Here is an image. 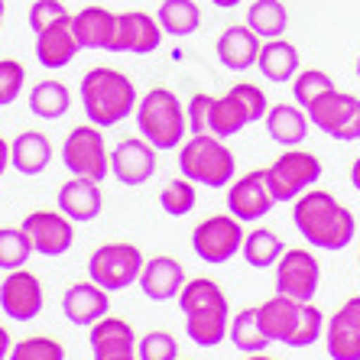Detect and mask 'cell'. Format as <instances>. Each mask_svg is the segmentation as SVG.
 I'll use <instances>...</instances> for the list:
<instances>
[{
	"mask_svg": "<svg viewBox=\"0 0 360 360\" xmlns=\"http://www.w3.org/2000/svg\"><path fill=\"white\" fill-rule=\"evenodd\" d=\"M211 108H214V98L211 94H195L185 108V120H188V136H201L211 134Z\"/></svg>",
	"mask_w": 360,
	"mask_h": 360,
	"instance_id": "60d3db41",
	"label": "cell"
},
{
	"mask_svg": "<svg viewBox=\"0 0 360 360\" xmlns=\"http://www.w3.org/2000/svg\"><path fill=\"white\" fill-rule=\"evenodd\" d=\"M136 357L140 360H176L179 357V341L169 331H146L136 341Z\"/></svg>",
	"mask_w": 360,
	"mask_h": 360,
	"instance_id": "f35d334b",
	"label": "cell"
},
{
	"mask_svg": "<svg viewBox=\"0 0 360 360\" xmlns=\"http://www.w3.org/2000/svg\"><path fill=\"white\" fill-rule=\"evenodd\" d=\"M338 315H341V319L347 321L351 328H357V331H360V295H351V299L338 309Z\"/></svg>",
	"mask_w": 360,
	"mask_h": 360,
	"instance_id": "7bdbcfd3",
	"label": "cell"
},
{
	"mask_svg": "<svg viewBox=\"0 0 360 360\" xmlns=\"http://www.w3.org/2000/svg\"><path fill=\"white\" fill-rule=\"evenodd\" d=\"M257 56H260V36L253 33L250 26H227L218 39V59L224 68L231 72H247V68L257 65Z\"/></svg>",
	"mask_w": 360,
	"mask_h": 360,
	"instance_id": "d4e9b609",
	"label": "cell"
},
{
	"mask_svg": "<svg viewBox=\"0 0 360 360\" xmlns=\"http://www.w3.org/2000/svg\"><path fill=\"white\" fill-rule=\"evenodd\" d=\"M101 208H104L101 182L72 176L59 188V211L68 221H75V224H88V221H94L101 214Z\"/></svg>",
	"mask_w": 360,
	"mask_h": 360,
	"instance_id": "7402d4cb",
	"label": "cell"
},
{
	"mask_svg": "<svg viewBox=\"0 0 360 360\" xmlns=\"http://www.w3.org/2000/svg\"><path fill=\"white\" fill-rule=\"evenodd\" d=\"M325 347L331 360H360V331L335 311L325 325Z\"/></svg>",
	"mask_w": 360,
	"mask_h": 360,
	"instance_id": "836d02e7",
	"label": "cell"
},
{
	"mask_svg": "<svg viewBox=\"0 0 360 360\" xmlns=\"http://www.w3.org/2000/svg\"><path fill=\"white\" fill-rule=\"evenodd\" d=\"M0 23H4V0H0Z\"/></svg>",
	"mask_w": 360,
	"mask_h": 360,
	"instance_id": "681fc988",
	"label": "cell"
},
{
	"mask_svg": "<svg viewBox=\"0 0 360 360\" xmlns=\"http://www.w3.org/2000/svg\"><path fill=\"white\" fill-rule=\"evenodd\" d=\"M72 108V91L62 82H39L30 91V110L42 120H59Z\"/></svg>",
	"mask_w": 360,
	"mask_h": 360,
	"instance_id": "1f68e13d",
	"label": "cell"
},
{
	"mask_svg": "<svg viewBox=\"0 0 360 360\" xmlns=\"http://www.w3.org/2000/svg\"><path fill=\"white\" fill-rule=\"evenodd\" d=\"M321 285V263L311 250H283L276 260V292L295 302H311Z\"/></svg>",
	"mask_w": 360,
	"mask_h": 360,
	"instance_id": "4fadbf2b",
	"label": "cell"
},
{
	"mask_svg": "<svg viewBox=\"0 0 360 360\" xmlns=\"http://www.w3.org/2000/svg\"><path fill=\"white\" fill-rule=\"evenodd\" d=\"M309 124L321 134H328L331 140L351 143L360 140V98L347 91H338L331 88L328 94H321L319 101H311L309 108Z\"/></svg>",
	"mask_w": 360,
	"mask_h": 360,
	"instance_id": "8fae6325",
	"label": "cell"
},
{
	"mask_svg": "<svg viewBox=\"0 0 360 360\" xmlns=\"http://www.w3.org/2000/svg\"><path fill=\"white\" fill-rule=\"evenodd\" d=\"M65 17H72V13L65 10L62 0H36L33 7H30V30L39 33V30L59 23V20H65Z\"/></svg>",
	"mask_w": 360,
	"mask_h": 360,
	"instance_id": "b9f144b4",
	"label": "cell"
},
{
	"mask_svg": "<svg viewBox=\"0 0 360 360\" xmlns=\"http://www.w3.org/2000/svg\"><path fill=\"white\" fill-rule=\"evenodd\" d=\"M143 263L146 260H143L136 243L127 240L101 243L91 253V260H88V279L94 285H101L104 292H120V289H130L140 279Z\"/></svg>",
	"mask_w": 360,
	"mask_h": 360,
	"instance_id": "ba28073f",
	"label": "cell"
},
{
	"mask_svg": "<svg viewBox=\"0 0 360 360\" xmlns=\"http://www.w3.org/2000/svg\"><path fill=\"white\" fill-rule=\"evenodd\" d=\"M62 311L72 325H84L91 328L94 321H101L110 311V292H104L101 285L88 283H75L68 285L65 295H62Z\"/></svg>",
	"mask_w": 360,
	"mask_h": 360,
	"instance_id": "44dd1931",
	"label": "cell"
},
{
	"mask_svg": "<svg viewBox=\"0 0 360 360\" xmlns=\"http://www.w3.org/2000/svg\"><path fill=\"white\" fill-rule=\"evenodd\" d=\"M257 65H260V75L273 84H285L292 82L295 72L302 68V56L289 39H266L260 46V56H257Z\"/></svg>",
	"mask_w": 360,
	"mask_h": 360,
	"instance_id": "484cf974",
	"label": "cell"
},
{
	"mask_svg": "<svg viewBox=\"0 0 360 360\" xmlns=\"http://www.w3.org/2000/svg\"><path fill=\"white\" fill-rule=\"evenodd\" d=\"M78 94H82V108L88 114V124L101 127V130L127 120L136 110V101H140L136 84L120 68H108V65L84 72Z\"/></svg>",
	"mask_w": 360,
	"mask_h": 360,
	"instance_id": "3957f363",
	"label": "cell"
},
{
	"mask_svg": "<svg viewBox=\"0 0 360 360\" xmlns=\"http://www.w3.org/2000/svg\"><path fill=\"white\" fill-rule=\"evenodd\" d=\"M351 185H354V188H357V192H360V156H357V160H354V166H351Z\"/></svg>",
	"mask_w": 360,
	"mask_h": 360,
	"instance_id": "bcb514c9",
	"label": "cell"
},
{
	"mask_svg": "<svg viewBox=\"0 0 360 360\" xmlns=\"http://www.w3.org/2000/svg\"><path fill=\"white\" fill-rule=\"evenodd\" d=\"M195 201H198L195 182H188L185 176L166 182V185H162V192H160L162 211H166V214H172V218H185L188 211H195Z\"/></svg>",
	"mask_w": 360,
	"mask_h": 360,
	"instance_id": "8d00e7d4",
	"label": "cell"
},
{
	"mask_svg": "<svg viewBox=\"0 0 360 360\" xmlns=\"http://www.w3.org/2000/svg\"><path fill=\"white\" fill-rule=\"evenodd\" d=\"M62 162L72 176L104 182V176L110 172V153L104 146V130L94 124H78L75 130H68L65 143H62Z\"/></svg>",
	"mask_w": 360,
	"mask_h": 360,
	"instance_id": "30bf717a",
	"label": "cell"
},
{
	"mask_svg": "<svg viewBox=\"0 0 360 360\" xmlns=\"http://www.w3.org/2000/svg\"><path fill=\"white\" fill-rule=\"evenodd\" d=\"M91 354L94 360H140L136 357V331L130 321L104 315L91 325Z\"/></svg>",
	"mask_w": 360,
	"mask_h": 360,
	"instance_id": "d6986e66",
	"label": "cell"
},
{
	"mask_svg": "<svg viewBox=\"0 0 360 360\" xmlns=\"http://www.w3.org/2000/svg\"><path fill=\"white\" fill-rule=\"evenodd\" d=\"M176 360H185V357H176Z\"/></svg>",
	"mask_w": 360,
	"mask_h": 360,
	"instance_id": "f5cc1de1",
	"label": "cell"
},
{
	"mask_svg": "<svg viewBox=\"0 0 360 360\" xmlns=\"http://www.w3.org/2000/svg\"><path fill=\"white\" fill-rule=\"evenodd\" d=\"M162 42V26L156 17L143 13V10H127L117 13V26H114V42L110 52H130V56H150L160 49Z\"/></svg>",
	"mask_w": 360,
	"mask_h": 360,
	"instance_id": "e0dca14e",
	"label": "cell"
},
{
	"mask_svg": "<svg viewBox=\"0 0 360 360\" xmlns=\"http://www.w3.org/2000/svg\"><path fill=\"white\" fill-rule=\"evenodd\" d=\"M227 338L234 341L237 351L243 354H263L266 351V344H273L266 338V331H263L260 325V311L257 309H243L234 315V321H231V328H227Z\"/></svg>",
	"mask_w": 360,
	"mask_h": 360,
	"instance_id": "4dcf8cb0",
	"label": "cell"
},
{
	"mask_svg": "<svg viewBox=\"0 0 360 360\" xmlns=\"http://www.w3.org/2000/svg\"><path fill=\"white\" fill-rule=\"evenodd\" d=\"M26 68L17 59H0V108H10L23 94Z\"/></svg>",
	"mask_w": 360,
	"mask_h": 360,
	"instance_id": "ab89813d",
	"label": "cell"
},
{
	"mask_svg": "<svg viewBox=\"0 0 360 360\" xmlns=\"http://www.w3.org/2000/svg\"><path fill=\"white\" fill-rule=\"evenodd\" d=\"M257 311L269 341H279L285 347H311L325 335V311L315 309L311 302H295L276 292Z\"/></svg>",
	"mask_w": 360,
	"mask_h": 360,
	"instance_id": "277c9868",
	"label": "cell"
},
{
	"mask_svg": "<svg viewBox=\"0 0 360 360\" xmlns=\"http://www.w3.org/2000/svg\"><path fill=\"white\" fill-rule=\"evenodd\" d=\"M42 302H46V295H42V283L36 273H30V269H13V273H7L4 276V283H0V309H4V315L13 321H33L36 315L42 311Z\"/></svg>",
	"mask_w": 360,
	"mask_h": 360,
	"instance_id": "9a60e30c",
	"label": "cell"
},
{
	"mask_svg": "<svg viewBox=\"0 0 360 360\" xmlns=\"http://www.w3.org/2000/svg\"><path fill=\"white\" fill-rule=\"evenodd\" d=\"M7 169H10V143L0 136V176H4Z\"/></svg>",
	"mask_w": 360,
	"mask_h": 360,
	"instance_id": "ee69618b",
	"label": "cell"
},
{
	"mask_svg": "<svg viewBox=\"0 0 360 360\" xmlns=\"http://www.w3.org/2000/svg\"><path fill=\"white\" fill-rule=\"evenodd\" d=\"M354 68H357V78H360V56H357V65H354Z\"/></svg>",
	"mask_w": 360,
	"mask_h": 360,
	"instance_id": "f907efd6",
	"label": "cell"
},
{
	"mask_svg": "<svg viewBox=\"0 0 360 360\" xmlns=\"http://www.w3.org/2000/svg\"><path fill=\"white\" fill-rule=\"evenodd\" d=\"M179 305L185 315V335L198 347H218L227 338L231 328V305L227 295L214 279L198 276L185 279L182 292H179Z\"/></svg>",
	"mask_w": 360,
	"mask_h": 360,
	"instance_id": "7a4b0ae2",
	"label": "cell"
},
{
	"mask_svg": "<svg viewBox=\"0 0 360 360\" xmlns=\"http://www.w3.org/2000/svg\"><path fill=\"white\" fill-rule=\"evenodd\" d=\"M7 360H65V347L56 338H23V341L10 344Z\"/></svg>",
	"mask_w": 360,
	"mask_h": 360,
	"instance_id": "74e56055",
	"label": "cell"
},
{
	"mask_svg": "<svg viewBox=\"0 0 360 360\" xmlns=\"http://www.w3.org/2000/svg\"><path fill=\"white\" fill-rule=\"evenodd\" d=\"M30 257H33V243L23 234V227H0V269L4 273L23 269Z\"/></svg>",
	"mask_w": 360,
	"mask_h": 360,
	"instance_id": "e575fe53",
	"label": "cell"
},
{
	"mask_svg": "<svg viewBox=\"0 0 360 360\" xmlns=\"http://www.w3.org/2000/svg\"><path fill=\"white\" fill-rule=\"evenodd\" d=\"M292 224L319 250H344L357 234L354 214L325 188H309L295 198Z\"/></svg>",
	"mask_w": 360,
	"mask_h": 360,
	"instance_id": "6da1fadb",
	"label": "cell"
},
{
	"mask_svg": "<svg viewBox=\"0 0 360 360\" xmlns=\"http://www.w3.org/2000/svg\"><path fill=\"white\" fill-rule=\"evenodd\" d=\"M78 56V39L72 33V17L59 20V23L46 26L36 33V59L42 68H65L68 62Z\"/></svg>",
	"mask_w": 360,
	"mask_h": 360,
	"instance_id": "603a6c76",
	"label": "cell"
},
{
	"mask_svg": "<svg viewBox=\"0 0 360 360\" xmlns=\"http://www.w3.org/2000/svg\"><path fill=\"white\" fill-rule=\"evenodd\" d=\"M136 130L156 153L179 150L182 140L188 136V120H185L182 101L176 98V91H169L162 84L150 88L136 101Z\"/></svg>",
	"mask_w": 360,
	"mask_h": 360,
	"instance_id": "5b68a950",
	"label": "cell"
},
{
	"mask_svg": "<svg viewBox=\"0 0 360 360\" xmlns=\"http://www.w3.org/2000/svg\"><path fill=\"white\" fill-rule=\"evenodd\" d=\"M52 162V143L39 130H23L10 143V166L23 176H39Z\"/></svg>",
	"mask_w": 360,
	"mask_h": 360,
	"instance_id": "83f0119b",
	"label": "cell"
},
{
	"mask_svg": "<svg viewBox=\"0 0 360 360\" xmlns=\"http://www.w3.org/2000/svg\"><path fill=\"white\" fill-rule=\"evenodd\" d=\"M20 227L39 257H62L75 243V221H68L62 211H33Z\"/></svg>",
	"mask_w": 360,
	"mask_h": 360,
	"instance_id": "5bb4252c",
	"label": "cell"
},
{
	"mask_svg": "<svg viewBox=\"0 0 360 360\" xmlns=\"http://www.w3.org/2000/svg\"><path fill=\"white\" fill-rule=\"evenodd\" d=\"M247 360H276V357H269V354H247Z\"/></svg>",
	"mask_w": 360,
	"mask_h": 360,
	"instance_id": "c3c4849f",
	"label": "cell"
},
{
	"mask_svg": "<svg viewBox=\"0 0 360 360\" xmlns=\"http://www.w3.org/2000/svg\"><path fill=\"white\" fill-rule=\"evenodd\" d=\"M243 260L250 263L253 269H266V266H276L279 253H283V240H279L276 231L269 227H257L250 234H243Z\"/></svg>",
	"mask_w": 360,
	"mask_h": 360,
	"instance_id": "d6a6232c",
	"label": "cell"
},
{
	"mask_svg": "<svg viewBox=\"0 0 360 360\" xmlns=\"http://www.w3.org/2000/svg\"><path fill=\"white\" fill-rule=\"evenodd\" d=\"M234 153L227 150V143L211 134L188 136L179 150V172L195 185H208V188H224L234 179Z\"/></svg>",
	"mask_w": 360,
	"mask_h": 360,
	"instance_id": "8992f818",
	"label": "cell"
},
{
	"mask_svg": "<svg viewBox=\"0 0 360 360\" xmlns=\"http://www.w3.org/2000/svg\"><path fill=\"white\" fill-rule=\"evenodd\" d=\"M247 26L263 42L279 39V36H285V26H289V10L283 0H253L247 7Z\"/></svg>",
	"mask_w": 360,
	"mask_h": 360,
	"instance_id": "f1b7e54d",
	"label": "cell"
},
{
	"mask_svg": "<svg viewBox=\"0 0 360 360\" xmlns=\"http://www.w3.org/2000/svg\"><path fill=\"white\" fill-rule=\"evenodd\" d=\"M357 266H360V257H357Z\"/></svg>",
	"mask_w": 360,
	"mask_h": 360,
	"instance_id": "816d5d0a",
	"label": "cell"
},
{
	"mask_svg": "<svg viewBox=\"0 0 360 360\" xmlns=\"http://www.w3.org/2000/svg\"><path fill=\"white\" fill-rule=\"evenodd\" d=\"M10 335H7V328L0 325V360H7V354H10Z\"/></svg>",
	"mask_w": 360,
	"mask_h": 360,
	"instance_id": "f6af8a7d",
	"label": "cell"
},
{
	"mask_svg": "<svg viewBox=\"0 0 360 360\" xmlns=\"http://www.w3.org/2000/svg\"><path fill=\"white\" fill-rule=\"evenodd\" d=\"M273 195L266 188V176H263V169H253L247 176L240 179H231L227 185V211L234 214L237 221H260L266 218L269 211H273Z\"/></svg>",
	"mask_w": 360,
	"mask_h": 360,
	"instance_id": "2e32d148",
	"label": "cell"
},
{
	"mask_svg": "<svg viewBox=\"0 0 360 360\" xmlns=\"http://www.w3.org/2000/svg\"><path fill=\"white\" fill-rule=\"evenodd\" d=\"M331 88H335V82H331V75L321 72V68H299L292 78V98L302 110L309 108L311 101H319L321 94H328Z\"/></svg>",
	"mask_w": 360,
	"mask_h": 360,
	"instance_id": "d590c367",
	"label": "cell"
},
{
	"mask_svg": "<svg viewBox=\"0 0 360 360\" xmlns=\"http://www.w3.org/2000/svg\"><path fill=\"white\" fill-rule=\"evenodd\" d=\"M243 247V227L234 214H211L192 231V250L201 263H227Z\"/></svg>",
	"mask_w": 360,
	"mask_h": 360,
	"instance_id": "7c38bea8",
	"label": "cell"
},
{
	"mask_svg": "<svg viewBox=\"0 0 360 360\" xmlns=\"http://www.w3.org/2000/svg\"><path fill=\"white\" fill-rule=\"evenodd\" d=\"M214 7H221V10H227V7H237V4H243V0H211Z\"/></svg>",
	"mask_w": 360,
	"mask_h": 360,
	"instance_id": "7dc6e473",
	"label": "cell"
},
{
	"mask_svg": "<svg viewBox=\"0 0 360 360\" xmlns=\"http://www.w3.org/2000/svg\"><path fill=\"white\" fill-rule=\"evenodd\" d=\"M266 110H269V101L260 84H250V82L234 84L227 94L214 98V108H211V136H218V140L237 136L243 127H250L266 117Z\"/></svg>",
	"mask_w": 360,
	"mask_h": 360,
	"instance_id": "52a82bcc",
	"label": "cell"
},
{
	"mask_svg": "<svg viewBox=\"0 0 360 360\" xmlns=\"http://www.w3.org/2000/svg\"><path fill=\"white\" fill-rule=\"evenodd\" d=\"M114 26H117V13H110L108 7H84L72 13V33L78 39V49H108L114 42Z\"/></svg>",
	"mask_w": 360,
	"mask_h": 360,
	"instance_id": "cb8c5ba5",
	"label": "cell"
},
{
	"mask_svg": "<svg viewBox=\"0 0 360 360\" xmlns=\"http://www.w3.org/2000/svg\"><path fill=\"white\" fill-rule=\"evenodd\" d=\"M136 283H140V289H143L146 299L169 302V299H179V292H182L185 269L176 257H166V253H162V257H153V260L143 263Z\"/></svg>",
	"mask_w": 360,
	"mask_h": 360,
	"instance_id": "ffe728a7",
	"label": "cell"
},
{
	"mask_svg": "<svg viewBox=\"0 0 360 360\" xmlns=\"http://www.w3.org/2000/svg\"><path fill=\"white\" fill-rule=\"evenodd\" d=\"M156 23L162 26V33L182 39L201 26V10L195 0H162L160 10H156Z\"/></svg>",
	"mask_w": 360,
	"mask_h": 360,
	"instance_id": "f546056e",
	"label": "cell"
},
{
	"mask_svg": "<svg viewBox=\"0 0 360 360\" xmlns=\"http://www.w3.org/2000/svg\"><path fill=\"white\" fill-rule=\"evenodd\" d=\"M110 176L120 185H143L156 176V150L143 136L120 140L110 150Z\"/></svg>",
	"mask_w": 360,
	"mask_h": 360,
	"instance_id": "ac0fdd59",
	"label": "cell"
},
{
	"mask_svg": "<svg viewBox=\"0 0 360 360\" xmlns=\"http://www.w3.org/2000/svg\"><path fill=\"white\" fill-rule=\"evenodd\" d=\"M263 124H266L269 140H276L285 150L305 143V136H309V114L302 108H295V104H285V101L283 104H269Z\"/></svg>",
	"mask_w": 360,
	"mask_h": 360,
	"instance_id": "4316f807",
	"label": "cell"
},
{
	"mask_svg": "<svg viewBox=\"0 0 360 360\" xmlns=\"http://www.w3.org/2000/svg\"><path fill=\"white\" fill-rule=\"evenodd\" d=\"M263 176H266V188L273 201H295L321 179V160L309 150L289 146L279 160H273L263 169Z\"/></svg>",
	"mask_w": 360,
	"mask_h": 360,
	"instance_id": "9c48e42d",
	"label": "cell"
}]
</instances>
